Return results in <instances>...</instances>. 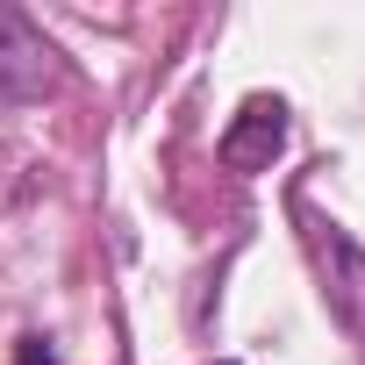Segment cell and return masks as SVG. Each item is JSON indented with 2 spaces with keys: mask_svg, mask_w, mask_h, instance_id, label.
I'll return each instance as SVG.
<instances>
[{
  "mask_svg": "<svg viewBox=\"0 0 365 365\" xmlns=\"http://www.w3.org/2000/svg\"><path fill=\"white\" fill-rule=\"evenodd\" d=\"M279 143H287V101H272V93H251L244 108H237V122L222 129V143H215V158L230 165V172H265L272 158H279Z\"/></svg>",
  "mask_w": 365,
  "mask_h": 365,
  "instance_id": "6da1fadb",
  "label": "cell"
},
{
  "mask_svg": "<svg viewBox=\"0 0 365 365\" xmlns=\"http://www.w3.org/2000/svg\"><path fill=\"white\" fill-rule=\"evenodd\" d=\"M308 244H315V265L329 272V308H336V322L365 344V251H358L351 237H336L329 222H315V215H308Z\"/></svg>",
  "mask_w": 365,
  "mask_h": 365,
  "instance_id": "7a4b0ae2",
  "label": "cell"
},
{
  "mask_svg": "<svg viewBox=\"0 0 365 365\" xmlns=\"http://www.w3.org/2000/svg\"><path fill=\"white\" fill-rule=\"evenodd\" d=\"M15 365H58V351H51L43 336H22V351H15Z\"/></svg>",
  "mask_w": 365,
  "mask_h": 365,
  "instance_id": "3957f363",
  "label": "cell"
}]
</instances>
